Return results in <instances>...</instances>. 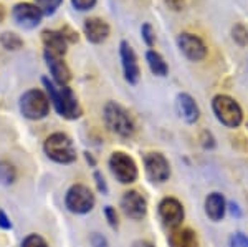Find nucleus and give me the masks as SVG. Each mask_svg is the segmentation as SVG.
I'll list each match as a JSON object with an SVG mask.
<instances>
[{
	"label": "nucleus",
	"mask_w": 248,
	"mask_h": 247,
	"mask_svg": "<svg viewBox=\"0 0 248 247\" xmlns=\"http://www.w3.org/2000/svg\"><path fill=\"white\" fill-rule=\"evenodd\" d=\"M43 85L46 88V95L50 98V103L57 110L58 115H62L66 119H78L81 116V106H79L77 97L68 86H58L55 82H50V78H43Z\"/></svg>",
	"instance_id": "1"
},
{
	"label": "nucleus",
	"mask_w": 248,
	"mask_h": 247,
	"mask_svg": "<svg viewBox=\"0 0 248 247\" xmlns=\"http://www.w3.org/2000/svg\"><path fill=\"white\" fill-rule=\"evenodd\" d=\"M103 118H105L106 126L109 131L121 138H131L134 134V121L129 116L126 110L116 101H108L103 110Z\"/></svg>",
	"instance_id": "2"
},
{
	"label": "nucleus",
	"mask_w": 248,
	"mask_h": 247,
	"mask_svg": "<svg viewBox=\"0 0 248 247\" xmlns=\"http://www.w3.org/2000/svg\"><path fill=\"white\" fill-rule=\"evenodd\" d=\"M43 151L51 161L58 165H71L77 159L73 141L65 133H53L45 139Z\"/></svg>",
	"instance_id": "3"
},
{
	"label": "nucleus",
	"mask_w": 248,
	"mask_h": 247,
	"mask_svg": "<svg viewBox=\"0 0 248 247\" xmlns=\"http://www.w3.org/2000/svg\"><path fill=\"white\" fill-rule=\"evenodd\" d=\"M18 106H20V113L27 119L38 121V119L45 118L48 111H50V98H48L45 91L38 88H31L20 97Z\"/></svg>",
	"instance_id": "4"
},
{
	"label": "nucleus",
	"mask_w": 248,
	"mask_h": 247,
	"mask_svg": "<svg viewBox=\"0 0 248 247\" xmlns=\"http://www.w3.org/2000/svg\"><path fill=\"white\" fill-rule=\"evenodd\" d=\"M215 116L227 128H238L243 121V111L233 98L227 95H217L212 101Z\"/></svg>",
	"instance_id": "5"
},
{
	"label": "nucleus",
	"mask_w": 248,
	"mask_h": 247,
	"mask_svg": "<svg viewBox=\"0 0 248 247\" xmlns=\"http://www.w3.org/2000/svg\"><path fill=\"white\" fill-rule=\"evenodd\" d=\"M96 204L94 194L85 184H73L66 191L65 206L73 214H88L91 213Z\"/></svg>",
	"instance_id": "6"
},
{
	"label": "nucleus",
	"mask_w": 248,
	"mask_h": 247,
	"mask_svg": "<svg viewBox=\"0 0 248 247\" xmlns=\"http://www.w3.org/2000/svg\"><path fill=\"white\" fill-rule=\"evenodd\" d=\"M109 169L121 184H131L139 176L136 161L123 151H114L109 158Z\"/></svg>",
	"instance_id": "7"
},
{
	"label": "nucleus",
	"mask_w": 248,
	"mask_h": 247,
	"mask_svg": "<svg viewBox=\"0 0 248 247\" xmlns=\"http://www.w3.org/2000/svg\"><path fill=\"white\" fill-rule=\"evenodd\" d=\"M146 176L154 184H162L170 176V166L162 153H147L144 156Z\"/></svg>",
	"instance_id": "8"
},
{
	"label": "nucleus",
	"mask_w": 248,
	"mask_h": 247,
	"mask_svg": "<svg viewBox=\"0 0 248 247\" xmlns=\"http://www.w3.org/2000/svg\"><path fill=\"white\" fill-rule=\"evenodd\" d=\"M184 206L175 198H164L159 202V217L166 228L177 229L184 221Z\"/></svg>",
	"instance_id": "9"
},
{
	"label": "nucleus",
	"mask_w": 248,
	"mask_h": 247,
	"mask_svg": "<svg viewBox=\"0 0 248 247\" xmlns=\"http://www.w3.org/2000/svg\"><path fill=\"white\" fill-rule=\"evenodd\" d=\"M12 18L15 20L18 27L30 30L42 22L43 12L40 10L38 5H33V3H17L12 9Z\"/></svg>",
	"instance_id": "10"
},
{
	"label": "nucleus",
	"mask_w": 248,
	"mask_h": 247,
	"mask_svg": "<svg viewBox=\"0 0 248 247\" xmlns=\"http://www.w3.org/2000/svg\"><path fill=\"white\" fill-rule=\"evenodd\" d=\"M177 45L182 53L192 62H201L207 57V47L202 42V38H199L194 33H189V32L179 35Z\"/></svg>",
	"instance_id": "11"
},
{
	"label": "nucleus",
	"mask_w": 248,
	"mask_h": 247,
	"mask_svg": "<svg viewBox=\"0 0 248 247\" xmlns=\"http://www.w3.org/2000/svg\"><path fill=\"white\" fill-rule=\"evenodd\" d=\"M121 208L123 213L129 219L141 221L147 213V202L141 193H138V191H127L121 198Z\"/></svg>",
	"instance_id": "12"
},
{
	"label": "nucleus",
	"mask_w": 248,
	"mask_h": 247,
	"mask_svg": "<svg viewBox=\"0 0 248 247\" xmlns=\"http://www.w3.org/2000/svg\"><path fill=\"white\" fill-rule=\"evenodd\" d=\"M119 55H121L124 78H126L127 83L136 85L139 82V77H141V70H139L138 57H136L133 47L127 42H121V45H119Z\"/></svg>",
	"instance_id": "13"
},
{
	"label": "nucleus",
	"mask_w": 248,
	"mask_h": 247,
	"mask_svg": "<svg viewBox=\"0 0 248 247\" xmlns=\"http://www.w3.org/2000/svg\"><path fill=\"white\" fill-rule=\"evenodd\" d=\"M45 62H46V66H48V70H50L51 77H53V82L57 83L58 86H68V82L71 80V71L68 68L63 57L51 55V53H48V51H45Z\"/></svg>",
	"instance_id": "14"
},
{
	"label": "nucleus",
	"mask_w": 248,
	"mask_h": 247,
	"mask_svg": "<svg viewBox=\"0 0 248 247\" xmlns=\"http://www.w3.org/2000/svg\"><path fill=\"white\" fill-rule=\"evenodd\" d=\"M83 32H85L86 38L90 40L91 43H103L109 37V25H108L103 18L93 17V18L85 20Z\"/></svg>",
	"instance_id": "15"
},
{
	"label": "nucleus",
	"mask_w": 248,
	"mask_h": 247,
	"mask_svg": "<svg viewBox=\"0 0 248 247\" xmlns=\"http://www.w3.org/2000/svg\"><path fill=\"white\" fill-rule=\"evenodd\" d=\"M42 40L43 45H45V51L51 55H58V57H65L68 40L63 37L60 30H43Z\"/></svg>",
	"instance_id": "16"
},
{
	"label": "nucleus",
	"mask_w": 248,
	"mask_h": 247,
	"mask_svg": "<svg viewBox=\"0 0 248 247\" xmlns=\"http://www.w3.org/2000/svg\"><path fill=\"white\" fill-rule=\"evenodd\" d=\"M177 110L179 115L184 118V121L189 123V125L197 123L199 116H201V110H199L195 99L187 93H181L177 97Z\"/></svg>",
	"instance_id": "17"
},
{
	"label": "nucleus",
	"mask_w": 248,
	"mask_h": 247,
	"mask_svg": "<svg viewBox=\"0 0 248 247\" xmlns=\"http://www.w3.org/2000/svg\"><path fill=\"white\" fill-rule=\"evenodd\" d=\"M227 211V202L220 193H212L205 198V214L210 221H222Z\"/></svg>",
	"instance_id": "18"
},
{
	"label": "nucleus",
	"mask_w": 248,
	"mask_h": 247,
	"mask_svg": "<svg viewBox=\"0 0 248 247\" xmlns=\"http://www.w3.org/2000/svg\"><path fill=\"white\" fill-rule=\"evenodd\" d=\"M169 246L170 247H199L197 234L189 228L175 229L169 236Z\"/></svg>",
	"instance_id": "19"
},
{
	"label": "nucleus",
	"mask_w": 248,
	"mask_h": 247,
	"mask_svg": "<svg viewBox=\"0 0 248 247\" xmlns=\"http://www.w3.org/2000/svg\"><path fill=\"white\" fill-rule=\"evenodd\" d=\"M146 62H147V65H149L151 71H153L154 75H157V77H166L167 71H169V68H167V63L164 62L162 55L157 53L155 50L147 51Z\"/></svg>",
	"instance_id": "20"
},
{
	"label": "nucleus",
	"mask_w": 248,
	"mask_h": 247,
	"mask_svg": "<svg viewBox=\"0 0 248 247\" xmlns=\"http://www.w3.org/2000/svg\"><path fill=\"white\" fill-rule=\"evenodd\" d=\"M17 179V169L9 161H0V182L5 186L14 184Z\"/></svg>",
	"instance_id": "21"
},
{
	"label": "nucleus",
	"mask_w": 248,
	"mask_h": 247,
	"mask_svg": "<svg viewBox=\"0 0 248 247\" xmlns=\"http://www.w3.org/2000/svg\"><path fill=\"white\" fill-rule=\"evenodd\" d=\"M0 43L3 45V49L7 50H20L23 47V40L18 37L17 33H12V32H5L0 37Z\"/></svg>",
	"instance_id": "22"
},
{
	"label": "nucleus",
	"mask_w": 248,
	"mask_h": 247,
	"mask_svg": "<svg viewBox=\"0 0 248 247\" xmlns=\"http://www.w3.org/2000/svg\"><path fill=\"white\" fill-rule=\"evenodd\" d=\"M63 0H38V7L43 12V15H53Z\"/></svg>",
	"instance_id": "23"
},
{
	"label": "nucleus",
	"mask_w": 248,
	"mask_h": 247,
	"mask_svg": "<svg viewBox=\"0 0 248 247\" xmlns=\"http://www.w3.org/2000/svg\"><path fill=\"white\" fill-rule=\"evenodd\" d=\"M232 35H233V40L240 47L248 45V29H245L243 25H235L233 30H232Z\"/></svg>",
	"instance_id": "24"
},
{
	"label": "nucleus",
	"mask_w": 248,
	"mask_h": 247,
	"mask_svg": "<svg viewBox=\"0 0 248 247\" xmlns=\"http://www.w3.org/2000/svg\"><path fill=\"white\" fill-rule=\"evenodd\" d=\"M20 247H48L46 241L38 234H30L22 241V246Z\"/></svg>",
	"instance_id": "25"
},
{
	"label": "nucleus",
	"mask_w": 248,
	"mask_h": 247,
	"mask_svg": "<svg viewBox=\"0 0 248 247\" xmlns=\"http://www.w3.org/2000/svg\"><path fill=\"white\" fill-rule=\"evenodd\" d=\"M141 33H142V40L146 42L147 47H153L154 42H155V35H154V30L149 23H144L142 29H141Z\"/></svg>",
	"instance_id": "26"
},
{
	"label": "nucleus",
	"mask_w": 248,
	"mask_h": 247,
	"mask_svg": "<svg viewBox=\"0 0 248 247\" xmlns=\"http://www.w3.org/2000/svg\"><path fill=\"white\" fill-rule=\"evenodd\" d=\"M105 216L108 219V224L111 226L113 229H116L119 226V221H118V213H116V209L113 206H106L105 208Z\"/></svg>",
	"instance_id": "27"
},
{
	"label": "nucleus",
	"mask_w": 248,
	"mask_h": 247,
	"mask_svg": "<svg viewBox=\"0 0 248 247\" xmlns=\"http://www.w3.org/2000/svg\"><path fill=\"white\" fill-rule=\"evenodd\" d=\"M73 7L79 12H85V10H90L93 9L96 5V0H71Z\"/></svg>",
	"instance_id": "28"
},
{
	"label": "nucleus",
	"mask_w": 248,
	"mask_h": 247,
	"mask_svg": "<svg viewBox=\"0 0 248 247\" xmlns=\"http://www.w3.org/2000/svg\"><path fill=\"white\" fill-rule=\"evenodd\" d=\"M230 246L232 247H248V237L243 236L242 232H237L235 236H232Z\"/></svg>",
	"instance_id": "29"
},
{
	"label": "nucleus",
	"mask_w": 248,
	"mask_h": 247,
	"mask_svg": "<svg viewBox=\"0 0 248 247\" xmlns=\"http://www.w3.org/2000/svg\"><path fill=\"white\" fill-rule=\"evenodd\" d=\"M90 242H91V247H109V244H108V239L105 236H101V234H98V232H94L93 236H91Z\"/></svg>",
	"instance_id": "30"
},
{
	"label": "nucleus",
	"mask_w": 248,
	"mask_h": 247,
	"mask_svg": "<svg viewBox=\"0 0 248 247\" xmlns=\"http://www.w3.org/2000/svg\"><path fill=\"white\" fill-rule=\"evenodd\" d=\"M93 178H94V181H96V186H98V191H99V193L108 194V184H106L105 178H103V174L99 173V171H94Z\"/></svg>",
	"instance_id": "31"
},
{
	"label": "nucleus",
	"mask_w": 248,
	"mask_h": 247,
	"mask_svg": "<svg viewBox=\"0 0 248 247\" xmlns=\"http://www.w3.org/2000/svg\"><path fill=\"white\" fill-rule=\"evenodd\" d=\"M201 141H202L203 148H207V149H212L215 146L214 136H212V133H209V131H203L202 136H201Z\"/></svg>",
	"instance_id": "32"
},
{
	"label": "nucleus",
	"mask_w": 248,
	"mask_h": 247,
	"mask_svg": "<svg viewBox=\"0 0 248 247\" xmlns=\"http://www.w3.org/2000/svg\"><path fill=\"white\" fill-rule=\"evenodd\" d=\"M166 3L174 12H181L186 9V0H166Z\"/></svg>",
	"instance_id": "33"
},
{
	"label": "nucleus",
	"mask_w": 248,
	"mask_h": 247,
	"mask_svg": "<svg viewBox=\"0 0 248 247\" xmlns=\"http://www.w3.org/2000/svg\"><path fill=\"white\" fill-rule=\"evenodd\" d=\"M63 33V37H65L68 42H71V43H75V42H78V33L77 32H73L70 29V27H63L62 30H60Z\"/></svg>",
	"instance_id": "34"
},
{
	"label": "nucleus",
	"mask_w": 248,
	"mask_h": 247,
	"mask_svg": "<svg viewBox=\"0 0 248 247\" xmlns=\"http://www.w3.org/2000/svg\"><path fill=\"white\" fill-rule=\"evenodd\" d=\"M0 229H5V231L12 229V222H10V219L7 217V214L3 213V211H0Z\"/></svg>",
	"instance_id": "35"
},
{
	"label": "nucleus",
	"mask_w": 248,
	"mask_h": 247,
	"mask_svg": "<svg viewBox=\"0 0 248 247\" xmlns=\"http://www.w3.org/2000/svg\"><path fill=\"white\" fill-rule=\"evenodd\" d=\"M133 247H154L151 242H147V241H136Z\"/></svg>",
	"instance_id": "36"
},
{
	"label": "nucleus",
	"mask_w": 248,
	"mask_h": 247,
	"mask_svg": "<svg viewBox=\"0 0 248 247\" xmlns=\"http://www.w3.org/2000/svg\"><path fill=\"white\" fill-rule=\"evenodd\" d=\"M229 208H230V213L233 214V216H240V209H238V206L235 204V202H232Z\"/></svg>",
	"instance_id": "37"
},
{
	"label": "nucleus",
	"mask_w": 248,
	"mask_h": 247,
	"mask_svg": "<svg viewBox=\"0 0 248 247\" xmlns=\"http://www.w3.org/2000/svg\"><path fill=\"white\" fill-rule=\"evenodd\" d=\"M85 158H86V161H88V163H90V165H91V166H96V161H94V158H93V156H91V154H90V153H85Z\"/></svg>",
	"instance_id": "38"
},
{
	"label": "nucleus",
	"mask_w": 248,
	"mask_h": 247,
	"mask_svg": "<svg viewBox=\"0 0 248 247\" xmlns=\"http://www.w3.org/2000/svg\"><path fill=\"white\" fill-rule=\"evenodd\" d=\"M5 7H3V3H0V22H3V18H5Z\"/></svg>",
	"instance_id": "39"
}]
</instances>
